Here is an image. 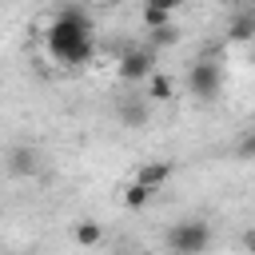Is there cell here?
Returning <instances> with one entry per match:
<instances>
[{"instance_id":"1","label":"cell","mask_w":255,"mask_h":255,"mask_svg":"<svg viewBox=\"0 0 255 255\" xmlns=\"http://www.w3.org/2000/svg\"><path fill=\"white\" fill-rule=\"evenodd\" d=\"M44 44H48V56H52L56 64H64V68L88 64V60H92V20H88V12L76 8V4L60 8L56 20L48 24Z\"/></svg>"},{"instance_id":"2","label":"cell","mask_w":255,"mask_h":255,"mask_svg":"<svg viewBox=\"0 0 255 255\" xmlns=\"http://www.w3.org/2000/svg\"><path fill=\"white\" fill-rule=\"evenodd\" d=\"M211 243V227L203 219H183V223H171L167 227V247L179 251V255H195Z\"/></svg>"},{"instance_id":"3","label":"cell","mask_w":255,"mask_h":255,"mask_svg":"<svg viewBox=\"0 0 255 255\" xmlns=\"http://www.w3.org/2000/svg\"><path fill=\"white\" fill-rule=\"evenodd\" d=\"M219 84H223V68L215 64V60H195L191 68H187V92L195 96V100H211L215 92H219Z\"/></svg>"},{"instance_id":"4","label":"cell","mask_w":255,"mask_h":255,"mask_svg":"<svg viewBox=\"0 0 255 255\" xmlns=\"http://www.w3.org/2000/svg\"><path fill=\"white\" fill-rule=\"evenodd\" d=\"M155 72V48L147 44V48H128L124 56H120V64H116V76L120 80H147Z\"/></svg>"},{"instance_id":"5","label":"cell","mask_w":255,"mask_h":255,"mask_svg":"<svg viewBox=\"0 0 255 255\" xmlns=\"http://www.w3.org/2000/svg\"><path fill=\"white\" fill-rule=\"evenodd\" d=\"M8 171H12V175H20V179L36 175V171H40V155H36V147L16 143V147L8 151Z\"/></svg>"},{"instance_id":"6","label":"cell","mask_w":255,"mask_h":255,"mask_svg":"<svg viewBox=\"0 0 255 255\" xmlns=\"http://www.w3.org/2000/svg\"><path fill=\"white\" fill-rule=\"evenodd\" d=\"M131 179H139V183H147L151 191H159V187L171 179V159H143Z\"/></svg>"},{"instance_id":"7","label":"cell","mask_w":255,"mask_h":255,"mask_svg":"<svg viewBox=\"0 0 255 255\" xmlns=\"http://www.w3.org/2000/svg\"><path fill=\"white\" fill-rule=\"evenodd\" d=\"M147 100H159V104L175 100V84H171V76H163V72H151V76H147Z\"/></svg>"},{"instance_id":"8","label":"cell","mask_w":255,"mask_h":255,"mask_svg":"<svg viewBox=\"0 0 255 255\" xmlns=\"http://www.w3.org/2000/svg\"><path fill=\"white\" fill-rule=\"evenodd\" d=\"M120 120H124L128 128H143V124H147V104L135 100V96L124 100V104H120Z\"/></svg>"},{"instance_id":"9","label":"cell","mask_w":255,"mask_h":255,"mask_svg":"<svg viewBox=\"0 0 255 255\" xmlns=\"http://www.w3.org/2000/svg\"><path fill=\"white\" fill-rule=\"evenodd\" d=\"M72 239H76L80 247H100V243H104V227L84 219V223H76V227H72Z\"/></svg>"},{"instance_id":"10","label":"cell","mask_w":255,"mask_h":255,"mask_svg":"<svg viewBox=\"0 0 255 255\" xmlns=\"http://www.w3.org/2000/svg\"><path fill=\"white\" fill-rule=\"evenodd\" d=\"M155 191L147 187V183H139V179H131L128 187H124V203L131 207V211H139V207H147V199H151Z\"/></svg>"},{"instance_id":"11","label":"cell","mask_w":255,"mask_h":255,"mask_svg":"<svg viewBox=\"0 0 255 255\" xmlns=\"http://www.w3.org/2000/svg\"><path fill=\"white\" fill-rule=\"evenodd\" d=\"M255 36V12H239L227 24V40H251Z\"/></svg>"},{"instance_id":"12","label":"cell","mask_w":255,"mask_h":255,"mask_svg":"<svg viewBox=\"0 0 255 255\" xmlns=\"http://www.w3.org/2000/svg\"><path fill=\"white\" fill-rule=\"evenodd\" d=\"M179 40V28L175 24H163V28H147V44L151 48H171Z\"/></svg>"},{"instance_id":"13","label":"cell","mask_w":255,"mask_h":255,"mask_svg":"<svg viewBox=\"0 0 255 255\" xmlns=\"http://www.w3.org/2000/svg\"><path fill=\"white\" fill-rule=\"evenodd\" d=\"M139 20H143V28H163V24H171V12L167 8H155V4H143Z\"/></svg>"},{"instance_id":"14","label":"cell","mask_w":255,"mask_h":255,"mask_svg":"<svg viewBox=\"0 0 255 255\" xmlns=\"http://www.w3.org/2000/svg\"><path fill=\"white\" fill-rule=\"evenodd\" d=\"M235 155H239V159H255V131H247V135L239 139V147H235Z\"/></svg>"},{"instance_id":"15","label":"cell","mask_w":255,"mask_h":255,"mask_svg":"<svg viewBox=\"0 0 255 255\" xmlns=\"http://www.w3.org/2000/svg\"><path fill=\"white\" fill-rule=\"evenodd\" d=\"M143 4H155V8H167V12H175L183 0H143Z\"/></svg>"},{"instance_id":"16","label":"cell","mask_w":255,"mask_h":255,"mask_svg":"<svg viewBox=\"0 0 255 255\" xmlns=\"http://www.w3.org/2000/svg\"><path fill=\"white\" fill-rule=\"evenodd\" d=\"M223 4H227V8H243L247 0H223Z\"/></svg>"},{"instance_id":"17","label":"cell","mask_w":255,"mask_h":255,"mask_svg":"<svg viewBox=\"0 0 255 255\" xmlns=\"http://www.w3.org/2000/svg\"><path fill=\"white\" fill-rule=\"evenodd\" d=\"M247 247H251V251H255V231H251V235H247Z\"/></svg>"}]
</instances>
